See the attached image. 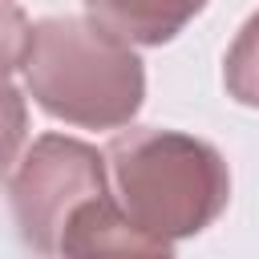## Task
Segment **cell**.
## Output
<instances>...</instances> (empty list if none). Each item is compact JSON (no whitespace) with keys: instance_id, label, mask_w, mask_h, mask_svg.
<instances>
[{"instance_id":"cell-1","label":"cell","mask_w":259,"mask_h":259,"mask_svg":"<svg viewBox=\"0 0 259 259\" xmlns=\"http://www.w3.org/2000/svg\"><path fill=\"white\" fill-rule=\"evenodd\" d=\"M109 194L154 239H186L206 231L231 198V174L214 146L178 130L130 125L105 146Z\"/></svg>"},{"instance_id":"cell-2","label":"cell","mask_w":259,"mask_h":259,"mask_svg":"<svg viewBox=\"0 0 259 259\" xmlns=\"http://www.w3.org/2000/svg\"><path fill=\"white\" fill-rule=\"evenodd\" d=\"M24 81L49 117L85 130L130 125L146 97V73L134 45L77 16L32 24Z\"/></svg>"},{"instance_id":"cell-3","label":"cell","mask_w":259,"mask_h":259,"mask_svg":"<svg viewBox=\"0 0 259 259\" xmlns=\"http://www.w3.org/2000/svg\"><path fill=\"white\" fill-rule=\"evenodd\" d=\"M105 190H109L105 154L65 134L36 138L32 150L20 158L12 174V190H8L20 239L36 255L57 259V243L73 210Z\"/></svg>"},{"instance_id":"cell-4","label":"cell","mask_w":259,"mask_h":259,"mask_svg":"<svg viewBox=\"0 0 259 259\" xmlns=\"http://www.w3.org/2000/svg\"><path fill=\"white\" fill-rule=\"evenodd\" d=\"M57 259H174V247L130 223L117 198L105 190L73 210L61 231Z\"/></svg>"},{"instance_id":"cell-5","label":"cell","mask_w":259,"mask_h":259,"mask_svg":"<svg viewBox=\"0 0 259 259\" xmlns=\"http://www.w3.org/2000/svg\"><path fill=\"white\" fill-rule=\"evenodd\" d=\"M202 8L206 0H85L89 20L125 45H166Z\"/></svg>"},{"instance_id":"cell-6","label":"cell","mask_w":259,"mask_h":259,"mask_svg":"<svg viewBox=\"0 0 259 259\" xmlns=\"http://www.w3.org/2000/svg\"><path fill=\"white\" fill-rule=\"evenodd\" d=\"M223 81H227V93H231L239 105L259 109V12L247 16V24L239 28L235 45L227 49Z\"/></svg>"},{"instance_id":"cell-7","label":"cell","mask_w":259,"mask_h":259,"mask_svg":"<svg viewBox=\"0 0 259 259\" xmlns=\"http://www.w3.org/2000/svg\"><path fill=\"white\" fill-rule=\"evenodd\" d=\"M24 130H28V109L20 89H12L8 81H0V178L16 166L20 146H24Z\"/></svg>"},{"instance_id":"cell-8","label":"cell","mask_w":259,"mask_h":259,"mask_svg":"<svg viewBox=\"0 0 259 259\" xmlns=\"http://www.w3.org/2000/svg\"><path fill=\"white\" fill-rule=\"evenodd\" d=\"M28 45H32V24H28V16H24L12 0H0V81H8L12 69H24Z\"/></svg>"}]
</instances>
